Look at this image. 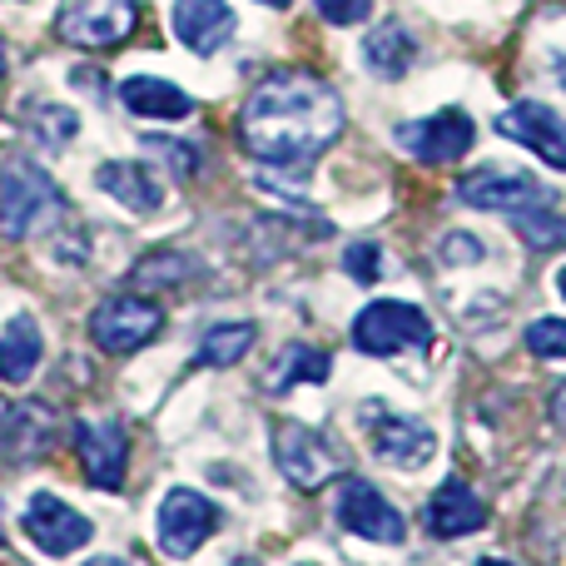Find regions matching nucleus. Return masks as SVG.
Listing matches in <instances>:
<instances>
[{"instance_id":"obj_1","label":"nucleus","mask_w":566,"mask_h":566,"mask_svg":"<svg viewBox=\"0 0 566 566\" xmlns=\"http://www.w3.org/2000/svg\"><path fill=\"white\" fill-rule=\"evenodd\" d=\"M343 135V99L313 70H274L239 109V145L269 169H303Z\"/></svg>"},{"instance_id":"obj_2","label":"nucleus","mask_w":566,"mask_h":566,"mask_svg":"<svg viewBox=\"0 0 566 566\" xmlns=\"http://www.w3.org/2000/svg\"><path fill=\"white\" fill-rule=\"evenodd\" d=\"M60 209H65V195L40 165H30V159H6L0 165V234L6 239H30Z\"/></svg>"},{"instance_id":"obj_3","label":"nucleus","mask_w":566,"mask_h":566,"mask_svg":"<svg viewBox=\"0 0 566 566\" xmlns=\"http://www.w3.org/2000/svg\"><path fill=\"white\" fill-rule=\"evenodd\" d=\"M432 343V318L418 303L402 298H373L353 318V348L368 358H398V353H422Z\"/></svg>"},{"instance_id":"obj_4","label":"nucleus","mask_w":566,"mask_h":566,"mask_svg":"<svg viewBox=\"0 0 566 566\" xmlns=\"http://www.w3.org/2000/svg\"><path fill=\"white\" fill-rule=\"evenodd\" d=\"M155 532H159V552L165 557L189 562L219 532V507L195 488H169L165 502H159Z\"/></svg>"},{"instance_id":"obj_5","label":"nucleus","mask_w":566,"mask_h":566,"mask_svg":"<svg viewBox=\"0 0 566 566\" xmlns=\"http://www.w3.org/2000/svg\"><path fill=\"white\" fill-rule=\"evenodd\" d=\"M274 462L298 492H318L323 482H333V472H338V452H333V442L323 438L318 428L293 422V418L274 422Z\"/></svg>"},{"instance_id":"obj_6","label":"nucleus","mask_w":566,"mask_h":566,"mask_svg":"<svg viewBox=\"0 0 566 566\" xmlns=\"http://www.w3.org/2000/svg\"><path fill=\"white\" fill-rule=\"evenodd\" d=\"M135 20H139L135 0H65L55 15V30L60 40H70L80 50H109L135 35Z\"/></svg>"},{"instance_id":"obj_7","label":"nucleus","mask_w":566,"mask_h":566,"mask_svg":"<svg viewBox=\"0 0 566 566\" xmlns=\"http://www.w3.org/2000/svg\"><path fill=\"white\" fill-rule=\"evenodd\" d=\"M159 328H165V308L149 298H135V293H115V298H105L90 313V338L105 353L145 348L149 338H159Z\"/></svg>"},{"instance_id":"obj_8","label":"nucleus","mask_w":566,"mask_h":566,"mask_svg":"<svg viewBox=\"0 0 566 566\" xmlns=\"http://www.w3.org/2000/svg\"><path fill=\"white\" fill-rule=\"evenodd\" d=\"M398 145L408 149L418 165H432V169L458 165V159L478 145V125H472L468 109L448 105L428 119H408V125H398Z\"/></svg>"},{"instance_id":"obj_9","label":"nucleus","mask_w":566,"mask_h":566,"mask_svg":"<svg viewBox=\"0 0 566 566\" xmlns=\"http://www.w3.org/2000/svg\"><path fill=\"white\" fill-rule=\"evenodd\" d=\"M333 512H338V527L353 532V537H363V542H378V547H402V542H408V522H402V512L392 507L368 478L343 482L338 507Z\"/></svg>"},{"instance_id":"obj_10","label":"nucleus","mask_w":566,"mask_h":566,"mask_svg":"<svg viewBox=\"0 0 566 566\" xmlns=\"http://www.w3.org/2000/svg\"><path fill=\"white\" fill-rule=\"evenodd\" d=\"M458 199L472 209H488V214H507V219L552 205L547 185L522 175V169H478V175H462Z\"/></svg>"},{"instance_id":"obj_11","label":"nucleus","mask_w":566,"mask_h":566,"mask_svg":"<svg viewBox=\"0 0 566 566\" xmlns=\"http://www.w3.org/2000/svg\"><path fill=\"white\" fill-rule=\"evenodd\" d=\"M492 125H497L502 139L532 149L542 165L566 169V119L552 105H542V99H517V105H507Z\"/></svg>"},{"instance_id":"obj_12","label":"nucleus","mask_w":566,"mask_h":566,"mask_svg":"<svg viewBox=\"0 0 566 566\" xmlns=\"http://www.w3.org/2000/svg\"><path fill=\"white\" fill-rule=\"evenodd\" d=\"M75 452L85 462V478L99 492H119L125 488V468H129V432L115 418H85L75 428Z\"/></svg>"},{"instance_id":"obj_13","label":"nucleus","mask_w":566,"mask_h":566,"mask_svg":"<svg viewBox=\"0 0 566 566\" xmlns=\"http://www.w3.org/2000/svg\"><path fill=\"white\" fill-rule=\"evenodd\" d=\"M20 527H25V537L35 542L45 557H70V552H80L90 537H95L90 517H80V512L70 507V502H60L55 492H35L25 517H20Z\"/></svg>"},{"instance_id":"obj_14","label":"nucleus","mask_w":566,"mask_h":566,"mask_svg":"<svg viewBox=\"0 0 566 566\" xmlns=\"http://www.w3.org/2000/svg\"><path fill=\"white\" fill-rule=\"evenodd\" d=\"M373 412H378V418H363L373 452H378L382 462H392V468H402V472L428 468L432 452H438V438H432L428 422L408 418V412H382V408H373Z\"/></svg>"},{"instance_id":"obj_15","label":"nucleus","mask_w":566,"mask_h":566,"mask_svg":"<svg viewBox=\"0 0 566 566\" xmlns=\"http://www.w3.org/2000/svg\"><path fill=\"white\" fill-rule=\"evenodd\" d=\"M422 527L432 542H458L468 532L488 527V502L468 488L462 478H448L428 502H422Z\"/></svg>"},{"instance_id":"obj_16","label":"nucleus","mask_w":566,"mask_h":566,"mask_svg":"<svg viewBox=\"0 0 566 566\" xmlns=\"http://www.w3.org/2000/svg\"><path fill=\"white\" fill-rule=\"evenodd\" d=\"M0 448H6V462H15V468L40 462L55 448V412L45 402H15V408H6V418H0Z\"/></svg>"},{"instance_id":"obj_17","label":"nucleus","mask_w":566,"mask_h":566,"mask_svg":"<svg viewBox=\"0 0 566 566\" xmlns=\"http://www.w3.org/2000/svg\"><path fill=\"white\" fill-rule=\"evenodd\" d=\"M169 25H175L179 45H189L195 55H214L234 35V10H229V0H175Z\"/></svg>"},{"instance_id":"obj_18","label":"nucleus","mask_w":566,"mask_h":566,"mask_svg":"<svg viewBox=\"0 0 566 566\" xmlns=\"http://www.w3.org/2000/svg\"><path fill=\"white\" fill-rule=\"evenodd\" d=\"M95 185L105 189L109 199L129 209V214H155L165 205V185L149 175V165H135V159H105L95 169Z\"/></svg>"},{"instance_id":"obj_19","label":"nucleus","mask_w":566,"mask_h":566,"mask_svg":"<svg viewBox=\"0 0 566 566\" xmlns=\"http://www.w3.org/2000/svg\"><path fill=\"white\" fill-rule=\"evenodd\" d=\"M363 65L373 70L378 80H402L412 65H418V40L402 20H382V25L368 30L363 40Z\"/></svg>"},{"instance_id":"obj_20","label":"nucleus","mask_w":566,"mask_h":566,"mask_svg":"<svg viewBox=\"0 0 566 566\" xmlns=\"http://www.w3.org/2000/svg\"><path fill=\"white\" fill-rule=\"evenodd\" d=\"M40 358H45V338H40L35 318H30V313H15V318L6 323V333H0V382H10V388L30 382L40 368Z\"/></svg>"},{"instance_id":"obj_21","label":"nucleus","mask_w":566,"mask_h":566,"mask_svg":"<svg viewBox=\"0 0 566 566\" xmlns=\"http://www.w3.org/2000/svg\"><path fill=\"white\" fill-rule=\"evenodd\" d=\"M119 99H125L129 115H145V119H185L195 109V99L185 95L179 85L169 80H155V75H135L119 85Z\"/></svg>"},{"instance_id":"obj_22","label":"nucleus","mask_w":566,"mask_h":566,"mask_svg":"<svg viewBox=\"0 0 566 566\" xmlns=\"http://www.w3.org/2000/svg\"><path fill=\"white\" fill-rule=\"evenodd\" d=\"M333 373V358L323 348H308V343H289L264 373V388L269 392H289L298 382H328Z\"/></svg>"},{"instance_id":"obj_23","label":"nucleus","mask_w":566,"mask_h":566,"mask_svg":"<svg viewBox=\"0 0 566 566\" xmlns=\"http://www.w3.org/2000/svg\"><path fill=\"white\" fill-rule=\"evenodd\" d=\"M254 338H259L254 323H214V328L199 338L195 363L199 368H234V363L254 348Z\"/></svg>"},{"instance_id":"obj_24","label":"nucleus","mask_w":566,"mask_h":566,"mask_svg":"<svg viewBox=\"0 0 566 566\" xmlns=\"http://www.w3.org/2000/svg\"><path fill=\"white\" fill-rule=\"evenodd\" d=\"M512 224H517V234L527 239L532 249H542V254H547V249H566V219L552 214L547 205H542V209H527V214H517Z\"/></svg>"},{"instance_id":"obj_25","label":"nucleus","mask_w":566,"mask_h":566,"mask_svg":"<svg viewBox=\"0 0 566 566\" xmlns=\"http://www.w3.org/2000/svg\"><path fill=\"white\" fill-rule=\"evenodd\" d=\"M30 129H35L45 145H70L80 135V115L65 105H35L30 109Z\"/></svg>"},{"instance_id":"obj_26","label":"nucleus","mask_w":566,"mask_h":566,"mask_svg":"<svg viewBox=\"0 0 566 566\" xmlns=\"http://www.w3.org/2000/svg\"><path fill=\"white\" fill-rule=\"evenodd\" d=\"M438 259L448 269H472V264H482V259H488V244H482L478 234H468V229H452V234L438 244Z\"/></svg>"},{"instance_id":"obj_27","label":"nucleus","mask_w":566,"mask_h":566,"mask_svg":"<svg viewBox=\"0 0 566 566\" xmlns=\"http://www.w3.org/2000/svg\"><path fill=\"white\" fill-rule=\"evenodd\" d=\"M145 149H149V155H159V159H165V165L175 169L179 179H189V175H195V169H199V149H195V145H185V139L149 135V139H145Z\"/></svg>"},{"instance_id":"obj_28","label":"nucleus","mask_w":566,"mask_h":566,"mask_svg":"<svg viewBox=\"0 0 566 566\" xmlns=\"http://www.w3.org/2000/svg\"><path fill=\"white\" fill-rule=\"evenodd\" d=\"M195 274V264H189L185 254H155L149 264H139V283H149V289H165V283H185Z\"/></svg>"},{"instance_id":"obj_29","label":"nucleus","mask_w":566,"mask_h":566,"mask_svg":"<svg viewBox=\"0 0 566 566\" xmlns=\"http://www.w3.org/2000/svg\"><path fill=\"white\" fill-rule=\"evenodd\" d=\"M527 348L537 353V358H566V318L527 323Z\"/></svg>"},{"instance_id":"obj_30","label":"nucleus","mask_w":566,"mask_h":566,"mask_svg":"<svg viewBox=\"0 0 566 566\" xmlns=\"http://www.w3.org/2000/svg\"><path fill=\"white\" fill-rule=\"evenodd\" d=\"M343 274L358 283H378L382 279V249L378 244H348L343 254Z\"/></svg>"},{"instance_id":"obj_31","label":"nucleus","mask_w":566,"mask_h":566,"mask_svg":"<svg viewBox=\"0 0 566 566\" xmlns=\"http://www.w3.org/2000/svg\"><path fill=\"white\" fill-rule=\"evenodd\" d=\"M328 25H363L373 15V0H313Z\"/></svg>"},{"instance_id":"obj_32","label":"nucleus","mask_w":566,"mask_h":566,"mask_svg":"<svg viewBox=\"0 0 566 566\" xmlns=\"http://www.w3.org/2000/svg\"><path fill=\"white\" fill-rule=\"evenodd\" d=\"M552 418H557V428H566V382H557V392H552Z\"/></svg>"},{"instance_id":"obj_33","label":"nucleus","mask_w":566,"mask_h":566,"mask_svg":"<svg viewBox=\"0 0 566 566\" xmlns=\"http://www.w3.org/2000/svg\"><path fill=\"white\" fill-rule=\"evenodd\" d=\"M552 75H557V85L566 90V55H562V50H557V55H552Z\"/></svg>"},{"instance_id":"obj_34","label":"nucleus","mask_w":566,"mask_h":566,"mask_svg":"<svg viewBox=\"0 0 566 566\" xmlns=\"http://www.w3.org/2000/svg\"><path fill=\"white\" fill-rule=\"evenodd\" d=\"M85 566H135V562H125V557H90Z\"/></svg>"},{"instance_id":"obj_35","label":"nucleus","mask_w":566,"mask_h":566,"mask_svg":"<svg viewBox=\"0 0 566 566\" xmlns=\"http://www.w3.org/2000/svg\"><path fill=\"white\" fill-rule=\"evenodd\" d=\"M478 566H512V562H502V557H482Z\"/></svg>"},{"instance_id":"obj_36","label":"nucleus","mask_w":566,"mask_h":566,"mask_svg":"<svg viewBox=\"0 0 566 566\" xmlns=\"http://www.w3.org/2000/svg\"><path fill=\"white\" fill-rule=\"evenodd\" d=\"M557 293H562V298H566V269H562V274H557Z\"/></svg>"},{"instance_id":"obj_37","label":"nucleus","mask_w":566,"mask_h":566,"mask_svg":"<svg viewBox=\"0 0 566 566\" xmlns=\"http://www.w3.org/2000/svg\"><path fill=\"white\" fill-rule=\"evenodd\" d=\"M259 6H274V10H283V6H289V0H259Z\"/></svg>"},{"instance_id":"obj_38","label":"nucleus","mask_w":566,"mask_h":566,"mask_svg":"<svg viewBox=\"0 0 566 566\" xmlns=\"http://www.w3.org/2000/svg\"><path fill=\"white\" fill-rule=\"evenodd\" d=\"M229 566H259L254 557H239V562H229Z\"/></svg>"},{"instance_id":"obj_39","label":"nucleus","mask_w":566,"mask_h":566,"mask_svg":"<svg viewBox=\"0 0 566 566\" xmlns=\"http://www.w3.org/2000/svg\"><path fill=\"white\" fill-rule=\"evenodd\" d=\"M0 80H6V45H0Z\"/></svg>"},{"instance_id":"obj_40","label":"nucleus","mask_w":566,"mask_h":566,"mask_svg":"<svg viewBox=\"0 0 566 566\" xmlns=\"http://www.w3.org/2000/svg\"><path fill=\"white\" fill-rule=\"evenodd\" d=\"M298 566H313V562H298Z\"/></svg>"}]
</instances>
